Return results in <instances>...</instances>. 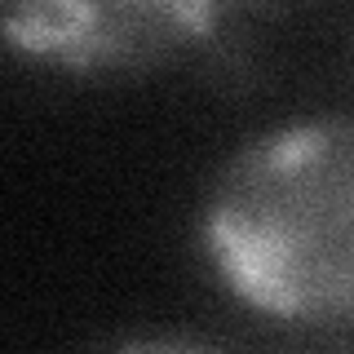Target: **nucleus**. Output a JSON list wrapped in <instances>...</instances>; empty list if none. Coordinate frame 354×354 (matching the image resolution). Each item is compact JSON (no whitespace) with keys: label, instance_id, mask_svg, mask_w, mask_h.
I'll return each mask as SVG.
<instances>
[{"label":"nucleus","instance_id":"obj_1","mask_svg":"<svg viewBox=\"0 0 354 354\" xmlns=\"http://www.w3.org/2000/svg\"><path fill=\"white\" fill-rule=\"evenodd\" d=\"M195 243L252 315L354 324V115H292L243 138L199 199Z\"/></svg>","mask_w":354,"mask_h":354},{"label":"nucleus","instance_id":"obj_3","mask_svg":"<svg viewBox=\"0 0 354 354\" xmlns=\"http://www.w3.org/2000/svg\"><path fill=\"white\" fill-rule=\"evenodd\" d=\"M93 354H226L213 341L195 337V332H169V328H155V332H133V337L106 341L102 350Z\"/></svg>","mask_w":354,"mask_h":354},{"label":"nucleus","instance_id":"obj_2","mask_svg":"<svg viewBox=\"0 0 354 354\" xmlns=\"http://www.w3.org/2000/svg\"><path fill=\"white\" fill-rule=\"evenodd\" d=\"M230 18L208 0H27L0 9V44L58 75H133L186 58Z\"/></svg>","mask_w":354,"mask_h":354}]
</instances>
